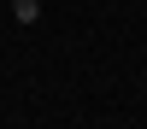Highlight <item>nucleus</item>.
<instances>
[{
	"instance_id": "1",
	"label": "nucleus",
	"mask_w": 147,
	"mask_h": 129,
	"mask_svg": "<svg viewBox=\"0 0 147 129\" xmlns=\"http://www.w3.org/2000/svg\"><path fill=\"white\" fill-rule=\"evenodd\" d=\"M35 18H41V0H12V23H24V29H30Z\"/></svg>"
}]
</instances>
